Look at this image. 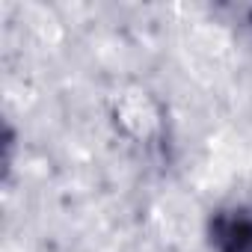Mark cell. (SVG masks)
I'll return each instance as SVG.
<instances>
[{
  "mask_svg": "<svg viewBox=\"0 0 252 252\" xmlns=\"http://www.w3.org/2000/svg\"><path fill=\"white\" fill-rule=\"evenodd\" d=\"M208 243L214 252H252V202H231L211 211Z\"/></svg>",
  "mask_w": 252,
  "mask_h": 252,
  "instance_id": "6da1fadb",
  "label": "cell"
}]
</instances>
